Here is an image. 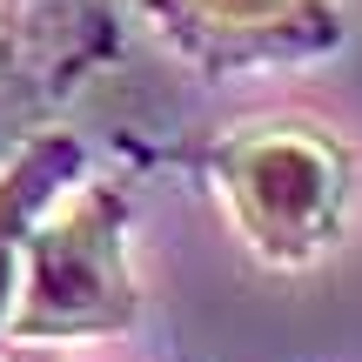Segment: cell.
<instances>
[{
  "label": "cell",
  "instance_id": "cell-1",
  "mask_svg": "<svg viewBox=\"0 0 362 362\" xmlns=\"http://www.w3.org/2000/svg\"><path fill=\"white\" fill-rule=\"evenodd\" d=\"M194 168L208 175L235 242L275 275H302L322 255H336L362 188V161L349 134L302 107L255 115L215 134L194 155Z\"/></svg>",
  "mask_w": 362,
  "mask_h": 362
},
{
  "label": "cell",
  "instance_id": "cell-2",
  "mask_svg": "<svg viewBox=\"0 0 362 362\" xmlns=\"http://www.w3.org/2000/svg\"><path fill=\"white\" fill-rule=\"evenodd\" d=\"M141 322V275L128 262V181L94 175L67 181L27 235L21 296L7 315L13 349L128 336Z\"/></svg>",
  "mask_w": 362,
  "mask_h": 362
},
{
  "label": "cell",
  "instance_id": "cell-3",
  "mask_svg": "<svg viewBox=\"0 0 362 362\" xmlns=\"http://www.w3.org/2000/svg\"><path fill=\"white\" fill-rule=\"evenodd\" d=\"M175 61L228 81L255 67H309L349 40L342 0H134Z\"/></svg>",
  "mask_w": 362,
  "mask_h": 362
},
{
  "label": "cell",
  "instance_id": "cell-4",
  "mask_svg": "<svg viewBox=\"0 0 362 362\" xmlns=\"http://www.w3.org/2000/svg\"><path fill=\"white\" fill-rule=\"evenodd\" d=\"M115 54V0H0V128L34 134Z\"/></svg>",
  "mask_w": 362,
  "mask_h": 362
},
{
  "label": "cell",
  "instance_id": "cell-5",
  "mask_svg": "<svg viewBox=\"0 0 362 362\" xmlns=\"http://www.w3.org/2000/svg\"><path fill=\"white\" fill-rule=\"evenodd\" d=\"M88 168V148L67 128H34L13 161L0 168V342H7V315L21 296V269H27V235H34L40 208Z\"/></svg>",
  "mask_w": 362,
  "mask_h": 362
},
{
  "label": "cell",
  "instance_id": "cell-6",
  "mask_svg": "<svg viewBox=\"0 0 362 362\" xmlns=\"http://www.w3.org/2000/svg\"><path fill=\"white\" fill-rule=\"evenodd\" d=\"M34 362H61V356H34Z\"/></svg>",
  "mask_w": 362,
  "mask_h": 362
}]
</instances>
